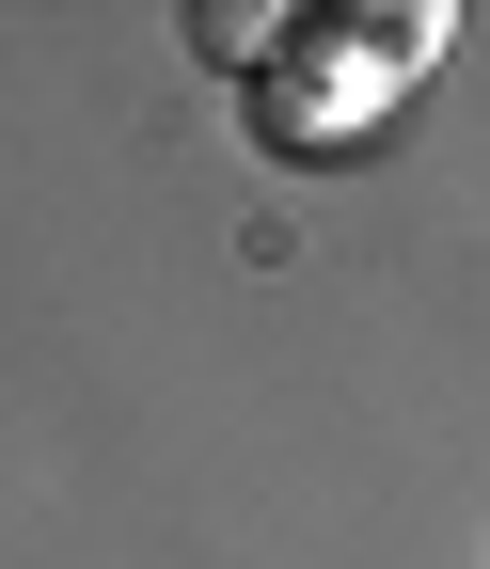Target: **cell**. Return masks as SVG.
<instances>
[{
    "label": "cell",
    "mask_w": 490,
    "mask_h": 569,
    "mask_svg": "<svg viewBox=\"0 0 490 569\" xmlns=\"http://www.w3.org/2000/svg\"><path fill=\"white\" fill-rule=\"evenodd\" d=\"M190 48H206V63H269V17H238V0H206V17H190Z\"/></svg>",
    "instance_id": "cell-1"
}]
</instances>
